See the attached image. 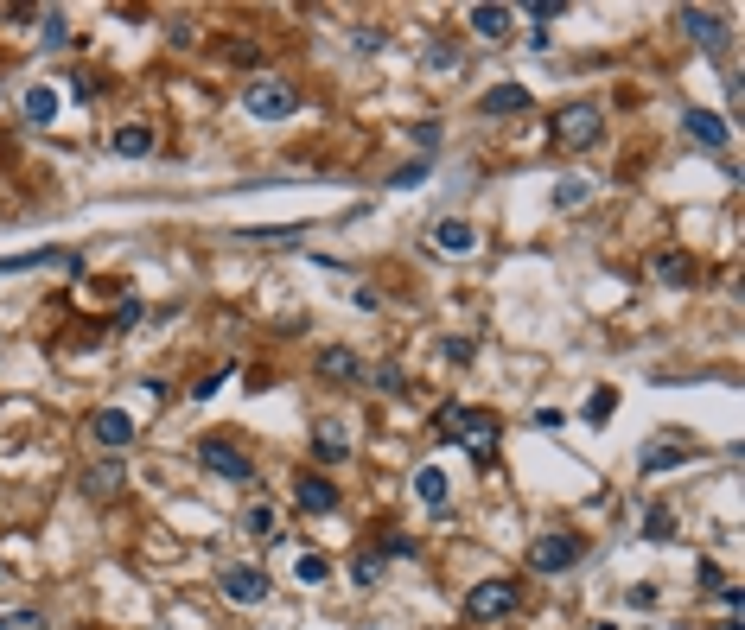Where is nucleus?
I'll use <instances>...</instances> for the list:
<instances>
[{
	"label": "nucleus",
	"mask_w": 745,
	"mask_h": 630,
	"mask_svg": "<svg viewBox=\"0 0 745 630\" xmlns=\"http://www.w3.org/2000/svg\"><path fill=\"white\" fill-rule=\"evenodd\" d=\"M440 440H459L472 459L484 465L491 459V446H497V414H484V408H459V401H446L440 408Z\"/></svg>",
	"instance_id": "nucleus-1"
},
{
	"label": "nucleus",
	"mask_w": 745,
	"mask_h": 630,
	"mask_svg": "<svg viewBox=\"0 0 745 630\" xmlns=\"http://www.w3.org/2000/svg\"><path fill=\"white\" fill-rule=\"evenodd\" d=\"M548 140L561 153H580L599 140V102H561V109L548 115Z\"/></svg>",
	"instance_id": "nucleus-2"
},
{
	"label": "nucleus",
	"mask_w": 745,
	"mask_h": 630,
	"mask_svg": "<svg viewBox=\"0 0 745 630\" xmlns=\"http://www.w3.org/2000/svg\"><path fill=\"white\" fill-rule=\"evenodd\" d=\"M242 109L255 121H281V115L300 109V96H293V83H281V77H255L249 90H242Z\"/></svg>",
	"instance_id": "nucleus-3"
},
{
	"label": "nucleus",
	"mask_w": 745,
	"mask_h": 630,
	"mask_svg": "<svg viewBox=\"0 0 745 630\" xmlns=\"http://www.w3.org/2000/svg\"><path fill=\"white\" fill-rule=\"evenodd\" d=\"M516 611V580H478L472 592H465V618L472 624H497Z\"/></svg>",
	"instance_id": "nucleus-4"
},
{
	"label": "nucleus",
	"mask_w": 745,
	"mask_h": 630,
	"mask_svg": "<svg viewBox=\"0 0 745 630\" xmlns=\"http://www.w3.org/2000/svg\"><path fill=\"white\" fill-rule=\"evenodd\" d=\"M580 554H586V548H580V535L554 529V535H542V541H535V548H529V567H535V573H567V567H574Z\"/></svg>",
	"instance_id": "nucleus-5"
},
{
	"label": "nucleus",
	"mask_w": 745,
	"mask_h": 630,
	"mask_svg": "<svg viewBox=\"0 0 745 630\" xmlns=\"http://www.w3.org/2000/svg\"><path fill=\"white\" fill-rule=\"evenodd\" d=\"M198 459H204V471H217V478H230V484H249V478H255V465L242 459L230 440H204V446H198Z\"/></svg>",
	"instance_id": "nucleus-6"
},
{
	"label": "nucleus",
	"mask_w": 745,
	"mask_h": 630,
	"mask_svg": "<svg viewBox=\"0 0 745 630\" xmlns=\"http://www.w3.org/2000/svg\"><path fill=\"white\" fill-rule=\"evenodd\" d=\"M293 503H300L306 516H332L338 510V484L319 478V471H300V478H293Z\"/></svg>",
	"instance_id": "nucleus-7"
},
{
	"label": "nucleus",
	"mask_w": 745,
	"mask_h": 630,
	"mask_svg": "<svg viewBox=\"0 0 745 630\" xmlns=\"http://www.w3.org/2000/svg\"><path fill=\"white\" fill-rule=\"evenodd\" d=\"M90 440L109 446V452H128V446H134V420L121 414V408H96V414H90Z\"/></svg>",
	"instance_id": "nucleus-8"
},
{
	"label": "nucleus",
	"mask_w": 745,
	"mask_h": 630,
	"mask_svg": "<svg viewBox=\"0 0 745 630\" xmlns=\"http://www.w3.org/2000/svg\"><path fill=\"white\" fill-rule=\"evenodd\" d=\"M223 599H236V605H262L268 599V573L262 567H223Z\"/></svg>",
	"instance_id": "nucleus-9"
},
{
	"label": "nucleus",
	"mask_w": 745,
	"mask_h": 630,
	"mask_svg": "<svg viewBox=\"0 0 745 630\" xmlns=\"http://www.w3.org/2000/svg\"><path fill=\"white\" fill-rule=\"evenodd\" d=\"M20 268H64V274H77V268H83V255H71V249H32V255H0V274H20Z\"/></svg>",
	"instance_id": "nucleus-10"
},
{
	"label": "nucleus",
	"mask_w": 745,
	"mask_h": 630,
	"mask_svg": "<svg viewBox=\"0 0 745 630\" xmlns=\"http://www.w3.org/2000/svg\"><path fill=\"white\" fill-rule=\"evenodd\" d=\"M688 459H695V446H688V440H663V446L637 452V471L650 478V471H675V465H688Z\"/></svg>",
	"instance_id": "nucleus-11"
},
{
	"label": "nucleus",
	"mask_w": 745,
	"mask_h": 630,
	"mask_svg": "<svg viewBox=\"0 0 745 630\" xmlns=\"http://www.w3.org/2000/svg\"><path fill=\"white\" fill-rule=\"evenodd\" d=\"M682 128H688V140H695V147H707V153H720V147H726V121H720V115H707V109H688V115H682Z\"/></svg>",
	"instance_id": "nucleus-12"
},
{
	"label": "nucleus",
	"mask_w": 745,
	"mask_h": 630,
	"mask_svg": "<svg viewBox=\"0 0 745 630\" xmlns=\"http://www.w3.org/2000/svg\"><path fill=\"white\" fill-rule=\"evenodd\" d=\"M20 115L32 121V128H51V121H58V90H51V83H32V90L20 96Z\"/></svg>",
	"instance_id": "nucleus-13"
},
{
	"label": "nucleus",
	"mask_w": 745,
	"mask_h": 630,
	"mask_svg": "<svg viewBox=\"0 0 745 630\" xmlns=\"http://www.w3.org/2000/svg\"><path fill=\"white\" fill-rule=\"evenodd\" d=\"M109 147L121 153V160H141V153H153V128L147 121H121V128L109 134Z\"/></svg>",
	"instance_id": "nucleus-14"
},
{
	"label": "nucleus",
	"mask_w": 745,
	"mask_h": 630,
	"mask_svg": "<svg viewBox=\"0 0 745 630\" xmlns=\"http://www.w3.org/2000/svg\"><path fill=\"white\" fill-rule=\"evenodd\" d=\"M478 109L484 115H523L529 109V90H523V83H497V90L478 96Z\"/></svg>",
	"instance_id": "nucleus-15"
},
{
	"label": "nucleus",
	"mask_w": 745,
	"mask_h": 630,
	"mask_svg": "<svg viewBox=\"0 0 745 630\" xmlns=\"http://www.w3.org/2000/svg\"><path fill=\"white\" fill-rule=\"evenodd\" d=\"M319 376H325V382H357V376H363V363H357V350H344V344H332V350H319Z\"/></svg>",
	"instance_id": "nucleus-16"
},
{
	"label": "nucleus",
	"mask_w": 745,
	"mask_h": 630,
	"mask_svg": "<svg viewBox=\"0 0 745 630\" xmlns=\"http://www.w3.org/2000/svg\"><path fill=\"white\" fill-rule=\"evenodd\" d=\"M682 26H688V39L707 45V51H720V45H726V26L714 20V13H701V7H688V13H682Z\"/></svg>",
	"instance_id": "nucleus-17"
},
{
	"label": "nucleus",
	"mask_w": 745,
	"mask_h": 630,
	"mask_svg": "<svg viewBox=\"0 0 745 630\" xmlns=\"http://www.w3.org/2000/svg\"><path fill=\"white\" fill-rule=\"evenodd\" d=\"M344 452H351V440H344L332 420H319V427H313V459L319 465H344Z\"/></svg>",
	"instance_id": "nucleus-18"
},
{
	"label": "nucleus",
	"mask_w": 745,
	"mask_h": 630,
	"mask_svg": "<svg viewBox=\"0 0 745 630\" xmlns=\"http://www.w3.org/2000/svg\"><path fill=\"white\" fill-rule=\"evenodd\" d=\"M656 280H663V287H688V280H695V255L663 249V255H656Z\"/></svg>",
	"instance_id": "nucleus-19"
},
{
	"label": "nucleus",
	"mask_w": 745,
	"mask_h": 630,
	"mask_svg": "<svg viewBox=\"0 0 745 630\" xmlns=\"http://www.w3.org/2000/svg\"><path fill=\"white\" fill-rule=\"evenodd\" d=\"M472 223H459V217H440V223H433V249H453V255H465V249H472Z\"/></svg>",
	"instance_id": "nucleus-20"
},
{
	"label": "nucleus",
	"mask_w": 745,
	"mask_h": 630,
	"mask_svg": "<svg viewBox=\"0 0 745 630\" xmlns=\"http://www.w3.org/2000/svg\"><path fill=\"white\" fill-rule=\"evenodd\" d=\"M414 497H421L427 510H446V471L440 465H421V471H414Z\"/></svg>",
	"instance_id": "nucleus-21"
},
{
	"label": "nucleus",
	"mask_w": 745,
	"mask_h": 630,
	"mask_svg": "<svg viewBox=\"0 0 745 630\" xmlns=\"http://www.w3.org/2000/svg\"><path fill=\"white\" fill-rule=\"evenodd\" d=\"M472 32H478V39H497V45H504V39H510V7H472Z\"/></svg>",
	"instance_id": "nucleus-22"
},
{
	"label": "nucleus",
	"mask_w": 745,
	"mask_h": 630,
	"mask_svg": "<svg viewBox=\"0 0 745 630\" xmlns=\"http://www.w3.org/2000/svg\"><path fill=\"white\" fill-rule=\"evenodd\" d=\"M580 414L593 420V427H605V420L618 414V389H593V395H586V408H580Z\"/></svg>",
	"instance_id": "nucleus-23"
},
{
	"label": "nucleus",
	"mask_w": 745,
	"mask_h": 630,
	"mask_svg": "<svg viewBox=\"0 0 745 630\" xmlns=\"http://www.w3.org/2000/svg\"><path fill=\"white\" fill-rule=\"evenodd\" d=\"M115 484H121V465H96V471H83V497H109Z\"/></svg>",
	"instance_id": "nucleus-24"
},
{
	"label": "nucleus",
	"mask_w": 745,
	"mask_h": 630,
	"mask_svg": "<svg viewBox=\"0 0 745 630\" xmlns=\"http://www.w3.org/2000/svg\"><path fill=\"white\" fill-rule=\"evenodd\" d=\"M644 535H650V541H675V516L663 510V503H656V510H644Z\"/></svg>",
	"instance_id": "nucleus-25"
},
{
	"label": "nucleus",
	"mask_w": 745,
	"mask_h": 630,
	"mask_svg": "<svg viewBox=\"0 0 745 630\" xmlns=\"http://www.w3.org/2000/svg\"><path fill=\"white\" fill-rule=\"evenodd\" d=\"M39 39H45V51H64V39H71L64 13H45V20H39Z\"/></svg>",
	"instance_id": "nucleus-26"
},
{
	"label": "nucleus",
	"mask_w": 745,
	"mask_h": 630,
	"mask_svg": "<svg viewBox=\"0 0 745 630\" xmlns=\"http://www.w3.org/2000/svg\"><path fill=\"white\" fill-rule=\"evenodd\" d=\"M0 630H45V611H32V605H20V611H0Z\"/></svg>",
	"instance_id": "nucleus-27"
},
{
	"label": "nucleus",
	"mask_w": 745,
	"mask_h": 630,
	"mask_svg": "<svg viewBox=\"0 0 745 630\" xmlns=\"http://www.w3.org/2000/svg\"><path fill=\"white\" fill-rule=\"evenodd\" d=\"M351 580H357V586H376V580H383V554H357Z\"/></svg>",
	"instance_id": "nucleus-28"
},
{
	"label": "nucleus",
	"mask_w": 745,
	"mask_h": 630,
	"mask_svg": "<svg viewBox=\"0 0 745 630\" xmlns=\"http://www.w3.org/2000/svg\"><path fill=\"white\" fill-rule=\"evenodd\" d=\"M586 198H593V185H586V179H567L561 191H554V204H561V210H574V204H586Z\"/></svg>",
	"instance_id": "nucleus-29"
},
{
	"label": "nucleus",
	"mask_w": 745,
	"mask_h": 630,
	"mask_svg": "<svg viewBox=\"0 0 745 630\" xmlns=\"http://www.w3.org/2000/svg\"><path fill=\"white\" fill-rule=\"evenodd\" d=\"M249 535L274 541V510H268V503H249Z\"/></svg>",
	"instance_id": "nucleus-30"
},
{
	"label": "nucleus",
	"mask_w": 745,
	"mask_h": 630,
	"mask_svg": "<svg viewBox=\"0 0 745 630\" xmlns=\"http://www.w3.org/2000/svg\"><path fill=\"white\" fill-rule=\"evenodd\" d=\"M325 573H332V560H325V554H300V580L306 586H319Z\"/></svg>",
	"instance_id": "nucleus-31"
},
{
	"label": "nucleus",
	"mask_w": 745,
	"mask_h": 630,
	"mask_svg": "<svg viewBox=\"0 0 745 630\" xmlns=\"http://www.w3.org/2000/svg\"><path fill=\"white\" fill-rule=\"evenodd\" d=\"M376 389H383V395H402V389H408V376L395 370V363H383V370H376Z\"/></svg>",
	"instance_id": "nucleus-32"
},
{
	"label": "nucleus",
	"mask_w": 745,
	"mask_h": 630,
	"mask_svg": "<svg viewBox=\"0 0 745 630\" xmlns=\"http://www.w3.org/2000/svg\"><path fill=\"white\" fill-rule=\"evenodd\" d=\"M453 64H459L453 45H427V70H453Z\"/></svg>",
	"instance_id": "nucleus-33"
},
{
	"label": "nucleus",
	"mask_w": 745,
	"mask_h": 630,
	"mask_svg": "<svg viewBox=\"0 0 745 630\" xmlns=\"http://www.w3.org/2000/svg\"><path fill=\"white\" fill-rule=\"evenodd\" d=\"M395 185H402V191H414V185H427V160H414V166H402V172H395Z\"/></svg>",
	"instance_id": "nucleus-34"
},
{
	"label": "nucleus",
	"mask_w": 745,
	"mask_h": 630,
	"mask_svg": "<svg viewBox=\"0 0 745 630\" xmlns=\"http://www.w3.org/2000/svg\"><path fill=\"white\" fill-rule=\"evenodd\" d=\"M625 605H637V611H656V586H631V592H625Z\"/></svg>",
	"instance_id": "nucleus-35"
},
{
	"label": "nucleus",
	"mask_w": 745,
	"mask_h": 630,
	"mask_svg": "<svg viewBox=\"0 0 745 630\" xmlns=\"http://www.w3.org/2000/svg\"><path fill=\"white\" fill-rule=\"evenodd\" d=\"M71 96H77V102L96 96V77H90V70H77V77H71Z\"/></svg>",
	"instance_id": "nucleus-36"
},
{
	"label": "nucleus",
	"mask_w": 745,
	"mask_h": 630,
	"mask_svg": "<svg viewBox=\"0 0 745 630\" xmlns=\"http://www.w3.org/2000/svg\"><path fill=\"white\" fill-rule=\"evenodd\" d=\"M593 630H612V624H593Z\"/></svg>",
	"instance_id": "nucleus-37"
},
{
	"label": "nucleus",
	"mask_w": 745,
	"mask_h": 630,
	"mask_svg": "<svg viewBox=\"0 0 745 630\" xmlns=\"http://www.w3.org/2000/svg\"><path fill=\"white\" fill-rule=\"evenodd\" d=\"M720 630H739V624H720Z\"/></svg>",
	"instance_id": "nucleus-38"
}]
</instances>
